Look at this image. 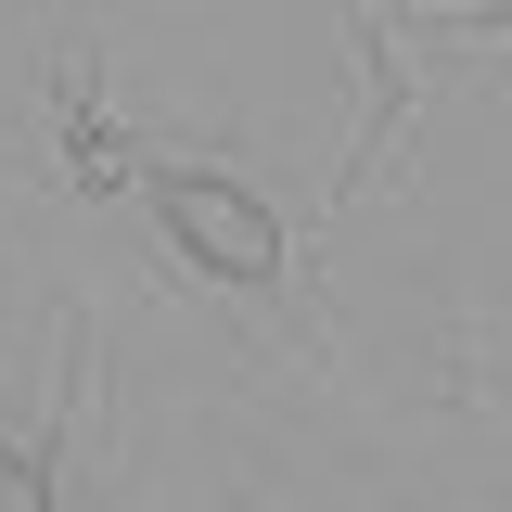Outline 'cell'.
Wrapping results in <instances>:
<instances>
[{"label": "cell", "instance_id": "7a4b0ae2", "mask_svg": "<svg viewBox=\"0 0 512 512\" xmlns=\"http://www.w3.org/2000/svg\"><path fill=\"white\" fill-rule=\"evenodd\" d=\"M52 500V487H39V461H26V448H0V512H39Z\"/></svg>", "mask_w": 512, "mask_h": 512}, {"label": "cell", "instance_id": "6da1fadb", "mask_svg": "<svg viewBox=\"0 0 512 512\" xmlns=\"http://www.w3.org/2000/svg\"><path fill=\"white\" fill-rule=\"evenodd\" d=\"M154 218H167V244H180L192 269H218V282H269V269H282V218H269L244 180H218V167H167V180H154Z\"/></svg>", "mask_w": 512, "mask_h": 512}]
</instances>
